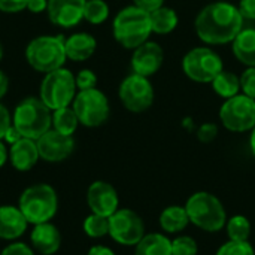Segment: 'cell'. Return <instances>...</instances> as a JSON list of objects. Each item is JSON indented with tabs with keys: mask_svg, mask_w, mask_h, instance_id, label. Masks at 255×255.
<instances>
[{
	"mask_svg": "<svg viewBox=\"0 0 255 255\" xmlns=\"http://www.w3.org/2000/svg\"><path fill=\"white\" fill-rule=\"evenodd\" d=\"M244 28V16L238 6L229 1L206 4L194 19L196 34L206 45L232 43Z\"/></svg>",
	"mask_w": 255,
	"mask_h": 255,
	"instance_id": "cell-1",
	"label": "cell"
},
{
	"mask_svg": "<svg viewBox=\"0 0 255 255\" xmlns=\"http://www.w3.org/2000/svg\"><path fill=\"white\" fill-rule=\"evenodd\" d=\"M112 31L115 40L126 49H136L152 33L149 12L131 4L121 9L112 22Z\"/></svg>",
	"mask_w": 255,
	"mask_h": 255,
	"instance_id": "cell-2",
	"label": "cell"
},
{
	"mask_svg": "<svg viewBox=\"0 0 255 255\" xmlns=\"http://www.w3.org/2000/svg\"><path fill=\"white\" fill-rule=\"evenodd\" d=\"M12 124L22 137L37 140L42 134L51 130L52 114L40 97H27L16 105L12 115Z\"/></svg>",
	"mask_w": 255,
	"mask_h": 255,
	"instance_id": "cell-3",
	"label": "cell"
},
{
	"mask_svg": "<svg viewBox=\"0 0 255 255\" xmlns=\"http://www.w3.org/2000/svg\"><path fill=\"white\" fill-rule=\"evenodd\" d=\"M18 208L24 214L28 224H42L51 221L58 209V197L55 190L48 184H36L22 191Z\"/></svg>",
	"mask_w": 255,
	"mask_h": 255,
	"instance_id": "cell-4",
	"label": "cell"
},
{
	"mask_svg": "<svg viewBox=\"0 0 255 255\" xmlns=\"http://www.w3.org/2000/svg\"><path fill=\"white\" fill-rule=\"evenodd\" d=\"M190 223L199 229L215 233L227 224V214L218 197L208 191L194 193L185 205Z\"/></svg>",
	"mask_w": 255,
	"mask_h": 255,
	"instance_id": "cell-5",
	"label": "cell"
},
{
	"mask_svg": "<svg viewBox=\"0 0 255 255\" xmlns=\"http://www.w3.org/2000/svg\"><path fill=\"white\" fill-rule=\"evenodd\" d=\"M66 39L63 34L57 36H39L33 39L25 48L27 63L37 72L49 73L61 69L66 55Z\"/></svg>",
	"mask_w": 255,
	"mask_h": 255,
	"instance_id": "cell-6",
	"label": "cell"
},
{
	"mask_svg": "<svg viewBox=\"0 0 255 255\" xmlns=\"http://www.w3.org/2000/svg\"><path fill=\"white\" fill-rule=\"evenodd\" d=\"M76 81L70 70L61 67L45 73L40 84V100L51 109L57 111L70 106L76 96Z\"/></svg>",
	"mask_w": 255,
	"mask_h": 255,
	"instance_id": "cell-7",
	"label": "cell"
},
{
	"mask_svg": "<svg viewBox=\"0 0 255 255\" xmlns=\"http://www.w3.org/2000/svg\"><path fill=\"white\" fill-rule=\"evenodd\" d=\"M182 70L194 82L211 84L224 70V64L220 54L212 48L196 46L184 55Z\"/></svg>",
	"mask_w": 255,
	"mask_h": 255,
	"instance_id": "cell-8",
	"label": "cell"
},
{
	"mask_svg": "<svg viewBox=\"0 0 255 255\" xmlns=\"http://www.w3.org/2000/svg\"><path fill=\"white\" fill-rule=\"evenodd\" d=\"M72 108L79 120V124L90 128L105 124L111 114L108 97L97 88L79 91L72 102Z\"/></svg>",
	"mask_w": 255,
	"mask_h": 255,
	"instance_id": "cell-9",
	"label": "cell"
},
{
	"mask_svg": "<svg viewBox=\"0 0 255 255\" xmlns=\"http://www.w3.org/2000/svg\"><path fill=\"white\" fill-rule=\"evenodd\" d=\"M220 120L229 131H251L255 127V99L239 93L238 96L224 100L220 108Z\"/></svg>",
	"mask_w": 255,
	"mask_h": 255,
	"instance_id": "cell-10",
	"label": "cell"
},
{
	"mask_svg": "<svg viewBox=\"0 0 255 255\" xmlns=\"http://www.w3.org/2000/svg\"><path fill=\"white\" fill-rule=\"evenodd\" d=\"M118 96L123 106L133 112H146L154 103V87L146 76L131 73L123 79L118 88Z\"/></svg>",
	"mask_w": 255,
	"mask_h": 255,
	"instance_id": "cell-11",
	"label": "cell"
},
{
	"mask_svg": "<svg viewBox=\"0 0 255 255\" xmlns=\"http://www.w3.org/2000/svg\"><path fill=\"white\" fill-rule=\"evenodd\" d=\"M109 236L126 247H136L145 236L142 218L131 209H118L109 217Z\"/></svg>",
	"mask_w": 255,
	"mask_h": 255,
	"instance_id": "cell-12",
	"label": "cell"
},
{
	"mask_svg": "<svg viewBox=\"0 0 255 255\" xmlns=\"http://www.w3.org/2000/svg\"><path fill=\"white\" fill-rule=\"evenodd\" d=\"M37 149L42 160L48 163H60L72 155L75 149V140L72 136L63 134L57 130H48L37 140Z\"/></svg>",
	"mask_w": 255,
	"mask_h": 255,
	"instance_id": "cell-13",
	"label": "cell"
},
{
	"mask_svg": "<svg viewBox=\"0 0 255 255\" xmlns=\"http://www.w3.org/2000/svg\"><path fill=\"white\" fill-rule=\"evenodd\" d=\"M163 61H164L163 48L157 42L146 40L145 43L133 49L131 69L133 73L149 78L161 69Z\"/></svg>",
	"mask_w": 255,
	"mask_h": 255,
	"instance_id": "cell-14",
	"label": "cell"
},
{
	"mask_svg": "<svg viewBox=\"0 0 255 255\" xmlns=\"http://www.w3.org/2000/svg\"><path fill=\"white\" fill-rule=\"evenodd\" d=\"M87 203L93 214L111 217L118 211L120 199L117 190L105 181H96L87 191Z\"/></svg>",
	"mask_w": 255,
	"mask_h": 255,
	"instance_id": "cell-15",
	"label": "cell"
},
{
	"mask_svg": "<svg viewBox=\"0 0 255 255\" xmlns=\"http://www.w3.org/2000/svg\"><path fill=\"white\" fill-rule=\"evenodd\" d=\"M87 0H48L46 13L54 25L72 28L84 19Z\"/></svg>",
	"mask_w": 255,
	"mask_h": 255,
	"instance_id": "cell-16",
	"label": "cell"
},
{
	"mask_svg": "<svg viewBox=\"0 0 255 255\" xmlns=\"http://www.w3.org/2000/svg\"><path fill=\"white\" fill-rule=\"evenodd\" d=\"M30 241L33 248L42 255H54L61 247L60 230L49 221L36 224L31 230Z\"/></svg>",
	"mask_w": 255,
	"mask_h": 255,
	"instance_id": "cell-17",
	"label": "cell"
},
{
	"mask_svg": "<svg viewBox=\"0 0 255 255\" xmlns=\"http://www.w3.org/2000/svg\"><path fill=\"white\" fill-rule=\"evenodd\" d=\"M28 221L18 206H0V239L13 241L24 235Z\"/></svg>",
	"mask_w": 255,
	"mask_h": 255,
	"instance_id": "cell-18",
	"label": "cell"
},
{
	"mask_svg": "<svg viewBox=\"0 0 255 255\" xmlns=\"http://www.w3.org/2000/svg\"><path fill=\"white\" fill-rule=\"evenodd\" d=\"M9 158H10V164L18 172H27L33 169L37 160L40 158L36 140L28 139V137L19 139L18 142L10 145Z\"/></svg>",
	"mask_w": 255,
	"mask_h": 255,
	"instance_id": "cell-19",
	"label": "cell"
},
{
	"mask_svg": "<svg viewBox=\"0 0 255 255\" xmlns=\"http://www.w3.org/2000/svg\"><path fill=\"white\" fill-rule=\"evenodd\" d=\"M66 55L72 61L88 60L97 48V40L90 33H75L66 39Z\"/></svg>",
	"mask_w": 255,
	"mask_h": 255,
	"instance_id": "cell-20",
	"label": "cell"
},
{
	"mask_svg": "<svg viewBox=\"0 0 255 255\" xmlns=\"http://www.w3.org/2000/svg\"><path fill=\"white\" fill-rule=\"evenodd\" d=\"M236 60L247 67H255V28H242L232 42Z\"/></svg>",
	"mask_w": 255,
	"mask_h": 255,
	"instance_id": "cell-21",
	"label": "cell"
},
{
	"mask_svg": "<svg viewBox=\"0 0 255 255\" xmlns=\"http://www.w3.org/2000/svg\"><path fill=\"white\" fill-rule=\"evenodd\" d=\"M134 255H172V241L161 233H148L136 245Z\"/></svg>",
	"mask_w": 255,
	"mask_h": 255,
	"instance_id": "cell-22",
	"label": "cell"
},
{
	"mask_svg": "<svg viewBox=\"0 0 255 255\" xmlns=\"http://www.w3.org/2000/svg\"><path fill=\"white\" fill-rule=\"evenodd\" d=\"M190 224V218L185 206H169L160 215V227L166 233H179L187 229Z\"/></svg>",
	"mask_w": 255,
	"mask_h": 255,
	"instance_id": "cell-23",
	"label": "cell"
},
{
	"mask_svg": "<svg viewBox=\"0 0 255 255\" xmlns=\"http://www.w3.org/2000/svg\"><path fill=\"white\" fill-rule=\"evenodd\" d=\"M149 18H151L152 33H157V34L172 33L178 27V22H179L176 10L167 6H161L149 12Z\"/></svg>",
	"mask_w": 255,
	"mask_h": 255,
	"instance_id": "cell-24",
	"label": "cell"
},
{
	"mask_svg": "<svg viewBox=\"0 0 255 255\" xmlns=\"http://www.w3.org/2000/svg\"><path fill=\"white\" fill-rule=\"evenodd\" d=\"M214 91L224 100L232 99L241 93V79L236 73L223 70L220 75L215 76V79L211 82Z\"/></svg>",
	"mask_w": 255,
	"mask_h": 255,
	"instance_id": "cell-25",
	"label": "cell"
},
{
	"mask_svg": "<svg viewBox=\"0 0 255 255\" xmlns=\"http://www.w3.org/2000/svg\"><path fill=\"white\" fill-rule=\"evenodd\" d=\"M79 126V120L73 111V108H61L57 111H52V127L54 130L67 134V136H73V133L76 131Z\"/></svg>",
	"mask_w": 255,
	"mask_h": 255,
	"instance_id": "cell-26",
	"label": "cell"
},
{
	"mask_svg": "<svg viewBox=\"0 0 255 255\" xmlns=\"http://www.w3.org/2000/svg\"><path fill=\"white\" fill-rule=\"evenodd\" d=\"M227 235L230 241L247 242L251 235V223L244 215H235L227 220Z\"/></svg>",
	"mask_w": 255,
	"mask_h": 255,
	"instance_id": "cell-27",
	"label": "cell"
},
{
	"mask_svg": "<svg viewBox=\"0 0 255 255\" xmlns=\"http://www.w3.org/2000/svg\"><path fill=\"white\" fill-rule=\"evenodd\" d=\"M109 16V6L105 0H87L84 7V19L90 24H102Z\"/></svg>",
	"mask_w": 255,
	"mask_h": 255,
	"instance_id": "cell-28",
	"label": "cell"
},
{
	"mask_svg": "<svg viewBox=\"0 0 255 255\" xmlns=\"http://www.w3.org/2000/svg\"><path fill=\"white\" fill-rule=\"evenodd\" d=\"M84 232L93 239L105 238L109 235V218L91 212V215H88L84 221Z\"/></svg>",
	"mask_w": 255,
	"mask_h": 255,
	"instance_id": "cell-29",
	"label": "cell"
},
{
	"mask_svg": "<svg viewBox=\"0 0 255 255\" xmlns=\"http://www.w3.org/2000/svg\"><path fill=\"white\" fill-rule=\"evenodd\" d=\"M197 242L191 236H178L172 241V255H197Z\"/></svg>",
	"mask_w": 255,
	"mask_h": 255,
	"instance_id": "cell-30",
	"label": "cell"
},
{
	"mask_svg": "<svg viewBox=\"0 0 255 255\" xmlns=\"http://www.w3.org/2000/svg\"><path fill=\"white\" fill-rule=\"evenodd\" d=\"M215 255H255L253 245L247 242H236V241H229L224 244Z\"/></svg>",
	"mask_w": 255,
	"mask_h": 255,
	"instance_id": "cell-31",
	"label": "cell"
},
{
	"mask_svg": "<svg viewBox=\"0 0 255 255\" xmlns=\"http://www.w3.org/2000/svg\"><path fill=\"white\" fill-rule=\"evenodd\" d=\"M242 94L255 99V67H247V70L239 76Z\"/></svg>",
	"mask_w": 255,
	"mask_h": 255,
	"instance_id": "cell-32",
	"label": "cell"
},
{
	"mask_svg": "<svg viewBox=\"0 0 255 255\" xmlns=\"http://www.w3.org/2000/svg\"><path fill=\"white\" fill-rule=\"evenodd\" d=\"M75 81H76V88L79 91H82V90H91V88H96V85H97V76L90 69L81 70L75 76Z\"/></svg>",
	"mask_w": 255,
	"mask_h": 255,
	"instance_id": "cell-33",
	"label": "cell"
},
{
	"mask_svg": "<svg viewBox=\"0 0 255 255\" xmlns=\"http://www.w3.org/2000/svg\"><path fill=\"white\" fill-rule=\"evenodd\" d=\"M218 136V126L214 123H205L197 128V139L203 143H211Z\"/></svg>",
	"mask_w": 255,
	"mask_h": 255,
	"instance_id": "cell-34",
	"label": "cell"
},
{
	"mask_svg": "<svg viewBox=\"0 0 255 255\" xmlns=\"http://www.w3.org/2000/svg\"><path fill=\"white\" fill-rule=\"evenodd\" d=\"M28 0H0V12L4 13H16L22 9H27Z\"/></svg>",
	"mask_w": 255,
	"mask_h": 255,
	"instance_id": "cell-35",
	"label": "cell"
},
{
	"mask_svg": "<svg viewBox=\"0 0 255 255\" xmlns=\"http://www.w3.org/2000/svg\"><path fill=\"white\" fill-rule=\"evenodd\" d=\"M0 255H34L33 254V250L25 245V244H21V242H15V244H10L7 245Z\"/></svg>",
	"mask_w": 255,
	"mask_h": 255,
	"instance_id": "cell-36",
	"label": "cell"
},
{
	"mask_svg": "<svg viewBox=\"0 0 255 255\" xmlns=\"http://www.w3.org/2000/svg\"><path fill=\"white\" fill-rule=\"evenodd\" d=\"M238 9L242 13L244 19L255 21V0H239Z\"/></svg>",
	"mask_w": 255,
	"mask_h": 255,
	"instance_id": "cell-37",
	"label": "cell"
},
{
	"mask_svg": "<svg viewBox=\"0 0 255 255\" xmlns=\"http://www.w3.org/2000/svg\"><path fill=\"white\" fill-rule=\"evenodd\" d=\"M12 126V118H10V114L7 111V108L0 103V140L4 137L6 131L9 130V127Z\"/></svg>",
	"mask_w": 255,
	"mask_h": 255,
	"instance_id": "cell-38",
	"label": "cell"
},
{
	"mask_svg": "<svg viewBox=\"0 0 255 255\" xmlns=\"http://www.w3.org/2000/svg\"><path fill=\"white\" fill-rule=\"evenodd\" d=\"M133 4L146 12H152V10L164 6V0H133Z\"/></svg>",
	"mask_w": 255,
	"mask_h": 255,
	"instance_id": "cell-39",
	"label": "cell"
},
{
	"mask_svg": "<svg viewBox=\"0 0 255 255\" xmlns=\"http://www.w3.org/2000/svg\"><path fill=\"white\" fill-rule=\"evenodd\" d=\"M48 7V0H28L27 1V9L33 13H40L46 10Z\"/></svg>",
	"mask_w": 255,
	"mask_h": 255,
	"instance_id": "cell-40",
	"label": "cell"
},
{
	"mask_svg": "<svg viewBox=\"0 0 255 255\" xmlns=\"http://www.w3.org/2000/svg\"><path fill=\"white\" fill-rule=\"evenodd\" d=\"M4 142L6 143H10V145H13L15 142H18L19 139H22V134L16 130V127L12 124L10 127H9V130L6 131V134H4Z\"/></svg>",
	"mask_w": 255,
	"mask_h": 255,
	"instance_id": "cell-41",
	"label": "cell"
},
{
	"mask_svg": "<svg viewBox=\"0 0 255 255\" xmlns=\"http://www.w3.org/2000/svg\"><path fill=\"white\" fill-rule=\"evenodd\" d=\"M87 255H115V253H114L111 248H108V247L96 245V247H93V248L88 251V254Z\"/></svg>",
	"mask_w": 255,
	"mask_h": 255,
	"instance_id": "cell-42",
	"label": "cell"
},
{
	"mask_svg": "<svg viewBox=\"0 0 255 255\" xmlns=\"http://www.w3.org/2000/svg\"><path fill=\"white\" fill-rule=\"evenodd\" d=\"M7 88H9V79L7 76L0 70V100L4 97V94L7 93Z\"/></svg>",
	"mask_w": 255,
	"mask_h": 255,
	"instance_id": "cell-43",
	"label": "cell"
},
{
	"mask_svg": "<svg viewBox=\"0 0 255 255\" xmlns=\"http://www.w3.org/2000/svg\"><path fill=\"white\" fill-rule=\"evenodd\" d=\"M7 158H9V151L6 149V145L0 140V167L6 164Z\"/></svg>",
	"mask_w": 255,
	"mask_h": 255,
	"instance_id": "cell-44",
	"label": "cell"
},
{
	"mask_svg": "<svg viewBox=\"0 0 255 255\" xmlns=\"http://www.w3.org/2000/svg\"><path fill=\"white\" fill-rule=\"evenodd\" d=\"M250 146H251V151L255 155V127L251 130V136H250Z\"/></svg>",
	"mask_w": 255,
	"mask_h": 255,
	"instance_id": "cell-45",
	"label": "cell"
},
{
	"mask_svg": "<svg viewBox=\"0 0 255 255\" xmlns=\"http://www.w3.org/2000/svg\"><path fill=\"white\" fill-rule=\"evenodd\" d=\"M1 57H3V46H1V43H0V60H1Z\"/></svg>",
	"mask_w": 255,
	"mask_h": 255,
	"instance_id": "cell-46",
	"label": "cell"
}]
</instances>
